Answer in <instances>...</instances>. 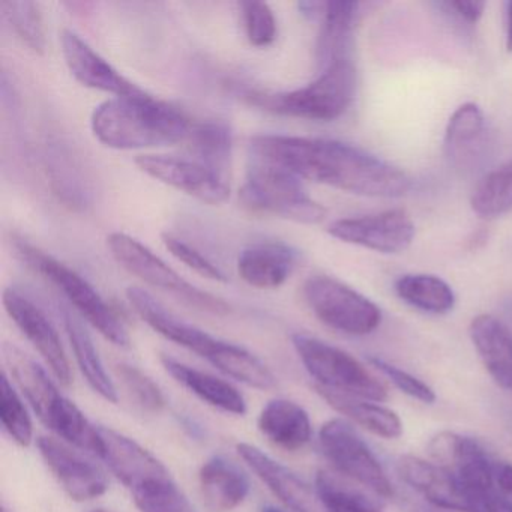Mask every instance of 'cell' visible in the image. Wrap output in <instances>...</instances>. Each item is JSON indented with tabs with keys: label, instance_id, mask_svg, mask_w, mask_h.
Instances as JSON below:
<instances>
[{
	"label": "cell",
	"instance_id": "6da1fadb",
	"mask_svg": "<svg viewBox=\"0 0 512 512\" xmlns=\"http://www.w3.org/2000/svg\"><path fill=\"white\" fill-rule=\"evenodd\" d=\"M251 160L272 164L316 184L364 197H401L410 179L362 149L328 139L263 134L250 142Z\"/></svg>",
	"mask_w": 512,
	"mask_h": 512
},
{
	"label": "cell",
	"instance_id": "7a4b0ae2",
	"mask_svg": "<svg viewBox=\"0 0 512 512\" xmlns=\"http://www.w3.org/2000/svg\"><path fill=\"white\" fill-rule=\"evenodd\" d=\"M193 125L181 110L146 92L110 98L95 107L91 118L92 133L98 142L118 151L187 142Z\"/></svg>",
	"mask_w": 512,
	"mask_h": 512
},
{
	"label": "cell",
	"instance_id": "3957f363",
	"mask_svg": "<svg viewBox=\"0 0 512 512\" xmlns=\"http://www.w3.org/2000/svg\"><path fill=\"white\" fill-rule=\"evenodd\" d=\"M356 70L350 58L338 59L323 68L313 82L293 91L248 94V101L266 112L308 121H334L353 103Z\"/></svg>",
	"mask_w": 512,
	"mask_h": 512
},
{
	"label": "cell",
	"instance_id": "277c9868",
	"mask_svg": "<svg viewBox=\"0 0 512 512\" xmlns=\"http://www.w3.org/2000/svg\"><path fill=\"white\" fill-rule=\"evenodd\" d=\"M239 199L250 211L295 223L319 224L326 217V209L310 197L301 179L262 161L251 160Z\"/></svg>",
	"mask_w": 512,
	"mask_h": 512
},
{
	"label": "cell",
	"instance_id": "5b68a950",
	"mask_svg": "<svg viewBox=\"0 0 512 512\" xmlns=\"http://www.w3.org/2000/svg\"><path fill=\"white\" fill-rule=\"evenodd\" d=\"M107 247H109L113 259L125 271L136 275L137 278L155 289L170 293L182 304L188 305L194 310L203 311V313L214 314V316H227L232 311L224 299L188 283L161 257L152 253L146 245L131 238L130 235L121 232L110 233L107 238Z\"/></svg>",
	"mask_w": 512,
	"mask_h": 512
},
{
	"label": "cell",
	"instance_id": "8992f818",
	"mask_svg": "<svg viewBox=\"0 0 512 512\" xmlns=\"http://www.w3.org/2000/svg\"><path fill=\"white\" fill-rule=\"evenodd\" d=\"M19 253L29 266L49 280L77 313L91 323L104 338L118 347L130 346V335L118 314L104 301L103 296L76 271L55 257L28 244H19Z\"/></svg>",
	"mask_w": 512,
	"mask_h": 512
},
{
	"label": "cell",
	"instance_id": "52a82bcc",
	"mask_svg": "<svg viewBox=\"0 0 512 512\" xmlns=\"http://www.w3.org/2000/svg\"><path fill=\"white\" fill-rule=\"evenodd\" d=\"M293 347L316 385L362 400L385 401L388 391L358 359L311 335H292Z\"/></svg>",
	"mask_w": 512,
	"mask_h": 512
},
{
	"label": "cell",
	"instance_id": "ba28073f",
	"mask_svg": "<svg viewBox=\"0 0 512 512\" xmlns=\"http://www.w3.org/2000/svg\"><path fill=\"white\" fill-rule=\"evenodd\" d=\"M302 295L320 322L344 334L355 337L371 334L382 320V313L373 301L328 275L308 278Z\"/></svg>",
	"mask_w": 512,
	"mask_h": 512
},
{
	"label": "cell",
	"instance_id": "9c48e42d",
	"mask_svg": "<svg viewBox=\"0 0 512 512\" xmlns=\"http://www.w3.org/2000/svg\"><path fill=\"white\" fill-rule=\"evenodd\" d=\"M320 448L338 472L380 497L394 496V488L382 464L361 439L355 428L343 419L325 422L319 433Z\"/></svg>",
	"mask_w": 512,
	"mask_h": 512
},
{
	"label": "cell",
	"instance_id": "30bf717a",
	"mask_svg": "<svg viewBox=\"0 0 512 512\" xmlns=\"http://www.w3.org/2000/svg\"><path fill=\"white\" fill-rule=\"evenodd\" d=\"M136 166L145 175L176 188L200 202L221 205L230 196L227 176L215 172L196 158L175 155H140Z\"/></svg>",
	"mask_w": 512,
	"mask_h": 512
},
{
	"label": "cell",
	"instance_id": "8fae6325",
	"mask_svg": "<svg viewBox=\"0 0 512 512\" xmlns=\"http://www.w3.org/2000/svg\"><path fill=\"white\" fill-rule=\"evenodd\" d=\"M332 238L382 254H400L412 245L415 224L403 209L341 218L328 227Z\"/></svg>",
	"mask_w": 512,
	"mask_h": 512
},
{
	"label": "cell",
	"instance_id": "7c38bea8",
	"mask_svg": "<svg viewBox=\"0 0 512 512\" xmlns=\"http://www.w3.org/2000/svg\"><path fill=\"white\" fill-rule=\"evenodd\" d=\"M430 452L439 461L437 464L449 470L464 491L482 506L488 496L496 493L494 463L475 440L445 431L431 440Z\"/></svg>",
	"mask_w": 512,
	"mask_h": 512
},
{
	"label": "cell",
	"instance_id": "4fadbf2b",
	"mask_svg": "<svg viewBox=\"0 0 512 512\" xmlns=\"http://www.w3.org/2000/svg\"><path fill=\"white\" fill-rule=\"evenodd\" d=\"M4 307L8 316L16 323L17 328L31 341L32 346L38 350L41 358L49 365L53 376L62 385L70 386L73 382L70 361H68L64 346H62L58 331L46 313L35 302H32V299L13 287L5 289Z\"/></svg>",
	"mask_w": 512,
	"mask_h": 512
},
{
	"label": "cell",
	"instance_id": "5bb4252c",
	"mask_svg": "<svg viewBox=\"0 0 512 512\" xmlns=\"http://www.w3.org/2000/svg\"><path fill=\"white\" fill-rule=\"evenodd\" d=\"M127 298L137 316L148 323L155 332L163 335L167 340L191 350L196 355L205 358L209 364L221 355L227 341L215 338L214 335L184 322V320L170 313L163 307L151 293L140 287H128Z\"/></svg>",
	"mask_w": 512,
	"mask_h": 512
},
{
	"label": "cell",
	"instance_id": "9a60e30c",
	"mask_svg": "<svg viewBox=\"0 0 512 512\" xmlns=\"http://www.w3.org/2000/svg\"><path fill=\"white\" fill-rule=\"evenodd\" d=\"M38 449L71 499L86 502L106 493L109 484L103 470L64 442H59L55 437L43 436L38 439Z\"/></svg>",
	"mask_w": 512,
	"mask_h": 512
},
{
	"label": "cell",
	"instance_id": "2e32d148",
	"mask_svg": "<svg viewBox=\"0 0 512 512\" xmlns=\"http://www.w3.org/2000/svg\"><path fill=\"white\" fill-rule=\"evenodd\" d=\"M398 473L406 484L437 508L458 512H485L484 506L464 491L449 470L413 455L398 461Z\"/></svg>",
	"mask_w": 512,
	"mask_h": 512
},
{
	"label": "cell",
	"instance_id": "e0dca14e",
	"mask_svg": "<svg viewBox=\"0 0 512 512\" xmlns=\"http://www.w3.org/2000/svg\"><path fill=\"white\" fill-rule=\"evenodd\" d=\"M239 457L268 485L269 490L295 512H326L317 496L316 488H311L289 467L275 461L268 454L250 445L238 443Z\"/></svg>",
	"mask_w": 512,
	"mask_h": 512
},
{
	"label": "cell",
	"instance_id": "ac0fdd59",
	"mask_svg": "<svg viewBox=\"0 0 512 512\" xmlns=\"http://www.w3.org/2000/svg\"><path fill=\"white\" fill-rule=\"evenodd\" d=\"M62 55L77 82L115 97L143 94V89L125 79L106 59L101 58L76 32L65 29L61 35Z\"/></svg>",
	"mask_w": 512,
	"mask_h": 512
},
{
	"label": "cell",
	"instance_id": "d6986e66",
	"mask_svg": "<svg viewBox=\"0 0 512 512\" xmlns=\"http://www.w3.org/2000/svg\"><path fill=\"white\" fill-rule=\"evenodd\" d=\"M98 428L103 440V457L101 458L109 464L116 478L131 491L154 479L170 475L167 467L157 457L130 437L112 428Z\"/></svg>",
	"mask_w": 512,
	"mask_h": 512
},
{
	"label": "cell",
	"instance_id": "ffe728a7",
	"mask_svg": "<svg viewBox=\"0 0 512 512\" xmlns=\"http://www.w3.org/2000/svg\"><path fill=\"white\" fill-rule=\"evenodd\" d=\"M2 353L14 382L22 389L38 418L47 427H52L67 398L58 391L46 370L19 347L4 344Z\"/></svg>",
	"mask_w": 512,
	"mask_h": 512
},
{
	"label": "cell",
	"instance_id": "44dd1931",
	"mask_svg": "<svg viewBox=\"0 0 512 512\" xmlns=\"http://www.w3.org/2000/svg\"><path fill=\"white\" fill-rule=\"evenodd\" d=\"M298 260V251L284 242H259L239 254L238 274L256 289H278L289 280Z\"/></svg>",
	"mask_w": 512,
	"mask_h": 512
},
{
	"label": "cell",
	"instance_id": "7402d4cb",
	"mask_svg": "<svg viewBox=\"0 0 512 512\" xmlns=\"http://www.w3.org/2000/svg\"><path fill=\"white\" fill-rule=\"evenodd\" d=\"M473 346L500 388L512 392V332L491 314H481L469 326Z\"/></svg>",
	"mask_w": 512,
	"mask_h": 512
},
{
	"label": "cell",
	"instance_id": "603a6c76",
	"mask_svg": "<svg viewBox=\"0 0 512 512\" xmlns=\"http://www.w3.org/2000/svg\"><path fill=\"white\" fill-rule=\"evenodd\" d=\"M200 493L212 512H230L244 503L250 481L236 464L221 455L209 458L199 472Z\"/></svg>",
	"mask_w": 512,
	"mask_h": 512
},
{
	"label": "cell",
	"instance_id": "cb8c5ba5",
	"mask_svg": "<svg viewBox=\"0 0 512 512\" xmlns=\"http://www.w3.org/2000/svg\"><path fill=\"white\" fill-rule=\"evenodd\" d=\"M161 362L176 382L181 383L209 406L232 415L242 416L247 413L244 395L227 380L182 364L169 355H161Z\"/></svg>",
	"mask_w": 512,
	"mask_h": 512
},
{
	"label": "cell",
	"instance_id": "d4e9b609",
	"mask_svg": "<svg viewBox=\"0 0 512 512\" xmlns=\"http://www.w3.org/2000/svg\"><path fill=\"white\" fill-rule=\"evenodd\" d=\"M259 430L263 436L284 451L296 452L305 448L313 436L310 416L295 401H269L259 416Z\"/></svg>",
	"mask_w": 512,
	"mask_h": 512
},
{
	"label": "cell",
	"instance_id": "484cf974",
	"mask_svg": "<svg viewBox=\"0 0 512 512\" xmlns=\"http://www.w3.org/2000/svg\"><path fill=\"white\" fill-rule=\"evenodd\" d=\"M356 2H323L320 10V34L317 58L326 68L338 59L350 58L349 47L353 26L358 16Z\"/></svg>",
	"mask_w": 512,
	"mask_h": 512
},
{
	"label": "cell",
	"instance_id": "4316f807",
	"mask_svg": "<svg viewBox=\"0 0 512 512\" xmlns=\"http://www.w3.org/2000/svg\"><path fill=\"white\" fill-rule=\"evenodd\" d=\"M317 394L341 415L352 419L355 424L385 439H397L403 433V424L394 410L386 409L379 404L368 403V400L341 394L331 389L314 386Z\"/></svg>",
	"mask_w": 512,
	"mask_h": 512
},
{
	"label": "cell",
	"instance_id": "83f0119b",
	"mask_svg": "<svg viewBox=\"0 0 512 512\" xmlns=\"http://www.w3.org/2000/svg\"><path fill=\"white\" fill-rule=\"evenodd\" d=\"M487 124L482 110L475 103H466L458 107L445 131L446 155L455 164L473 163L481 154L484 145Z\"/></svg>",
	"mask_w": 512,
	"mask_h": 512
},
{
	"label": "cell",
	"instance_id": "f1b7e54d",
	"mask_svg": "<svg viewBox=\"0 0 512 512\" xmlns=\"http://www.w3.org/2000/svg\"><path fill=\"white\" fill-rule=\"evenodd\" d=\"M62 317H64L65 331L70 338L71 347L74 350L77 364L82 371L85 379L88 380L91 388L97 394H100L104 400L109 403L118 401V391L113 385L112 379L104 368L103 361L98 355L97 347L89 335L88 329L83 326L82 320L71 313L68 308H62Z\"/></svg>",
	"mask_w": 512,
	"mask_h": 512
},
{
	"label": "cell",
	"instance_id": "f546056e",
	"mask_svg": "<svg viewBox=\"0 0 512 512\" xmlns=\"http://www.w3.org/2000/svg\"><path fill=\"white\" fill-rule=\"evenodd\" d=\"M395 292L406 304L424 313L445 314L455 305L454 290L436 275H401L395 281Z\"/></svg>",
	"mask_w": 512,
	"mask_h": 512
},
{
	"label": "cell",
	"instance_id": "4dcf8cb0",
	"mask_svg": "<svg viewBox=\"0 0 512 512\" xmlns=\"http://www.w3.org/2000/svg\"><path fill=\"white\" fill-rule=\"evenodd\" d=\"M470 208L485 220L512 211V161L491 170L478 182L470 197Z\"/></svg>",
	"mask_w": 512,
	"mask_h": 512
},
{
	"label": "cell",
	"instance_id": "1f68e13d",
	"mask_svg": "<svg viewBox=\"0 0 512 512\" xmlns=\"http://www.w3.org/2000/svg\"><path fill=\"white\" fill-rule=\"evenodd\" d=\"M187 142L190 143L191 157L227 176L232 157V133L226 124L203 122L193 125Z\"/></svg>",
	"mask_w": 512,
	"mask_h": 512
},
{
	"label": "cell",
	"instance_id": "d6a6232c",
	"mask_svg": "<svg viewBox=\"0 0 512 512\" xmlns=\"http://www.w3.org/2000/svg\"><path fill=\"white\" fill-rule=\"evenodd\" d=\"M214 367L226 376L260 391H269L277 386V379L266 364L236 344L227 343L226 349L214 362Z\"/></svg>",
	"mask_w": 512,
	"mask_h": 512
},
{
	"label": "cell",
	"instance_id": "836d02e7",
	"mask_svg": "<svg viewBox=\"0 0 512 512\" xmlns=\"http://www.w3.org/2000/svg\"><path fill=\"white\" fill-rule=\"evenodd\" d=\"M316 491L326 512H382L359 488L326 470L317 473Z\"/></svg>",
	"mask_w": 512,
	"mask_h": 512
},
{
	"label": "cell",
	"instance_id": "e575fe53",
	"mask_svg": "<svg viewBox=\"0 0 512 512\" xmlns=\"http://www.w3.org/2000/svg\"><path fill=\"white\" fill-rule=\"evenodd\" d=\"M131 494L140 512H196L172 475L154 479Z\"/></svg>",
	"mask_w": 512,
	"mask_h": 512
},
{
	"label": "cell",
	"instance_id": "d590c367",
	"mask_svg": "<svg viewBox=\"0 0 512 512\" xmlns=\"http://www.w3.org/2000/svg\"><path fill=\"white\" fill-rule=\"evenodd\" d=\"M0 418L5 431L17 445L23 448L31 445L34 439L31 416L5 373L2 374V385H0Z\"/></svg>",
	"mask_w": 512,
	"mask_h": 512
},
{
	"label": "cell",
	"instance_id": "8d00e7d4",
	"mask_svg": "<svg viewBox=\"0 0 512 512\" xmlns=\"http://www.w3.org/2000/svg\"><path fill=\"white\" fill-rule=\"evenodd\" d=\"M5 19L10 23L20 40L32 50L43 55L46 50L43 19L40 8L34 2H2Z\"/></svg>",
	"mask_w": 512,
	"mask_h": 512
},
{
	"label": "cell",
	"instance_id": "74e56055",
	"mask_svg": "<svg viewBox=\"0 0 512 512\" xmlns=\"http://www.w3.org/2000/svg\"><path fill=\"white\" fill-rule=\"evenodd\" d=\"M116 374L137 406L149 413H158L166 407V398L160 386L142 370L128 364L116 365Z\"/></svg>",
	"mask_w": 512,
	"mask_h": 512
},
{
	"label": "cell",
	"instance_id": "f35d334b",
	"mask_svg": "<svg viewBox=\"0 0 512 512\" xmlns=\"http://www.w3.org/2000/svg\"><path fill=\"white\" fill-rule=\"evenodd\" d=\"M245 35L254 47H268L277 40V19L274 11L263 2L239 4Z\"/></svg>",
	"mask_w": 512,
	"mask_h": 512
},
{
	"label": "cell",
	"instance_id": "ab89813d",
	"mask_svg": "<svg viewBox=\"0 0 512 512\" xmlns=\"http://www.w3.org/2000/svg\"><path fill=\"white\" fill-rule=\"evenodd\" d=\"M163 244L167 250L172 253L173 257L184 263L185 266L191 269V271L199 274L200 277L208 278L212 281H220V283H226L227 277L223 274L217 265L211 262L208 257L203 256L202 253L191 247L187 242L182 239L176 238V236L170 235V233H164Z\"/></svg>",
	"mask_w": 512,
	"mask_h": 512
},
{
	"label": "cell",
	"instance_id": "60d3db41",
	"mask_svg": "<svg viewBox=\"0 0 512 512\" xmlns=\"http://www.w3.org/2000/svg\"><path fill=\"white\" fill-rule=\"evenodd\" d=\"M368 361H370L377 370L382 371L385 376H388L389 380H391L401 392L409 395V397L422 401V403L425 404H431L436 401V394H434L433 389H431L427 383L407 373V371L401 370V368L395 367V365L388 364V362L380 358H370Z\"/></svg>",
	"mask_w": 512,
	"mask_h": 512
},
{
	"label": "cell",
	"instance_id": "b9f144b4",
	"mask_svg": "<svg viewBox=\"0 0 512 512\" xmlns=\"http://www.w3.org/2000/svg\"><path fill=\"white\" fill-rule=\"evenodd\" d=\"M445 7L454 11L464 22L475 25L481 19L482 14H484L487 4L485 2H476V0H457V2H448V4H445Z\"/></svg>",
	"mask_w": 512,
	"mask_h": 512
},
{
	"label": "cell",
	"instance_id": "7bdbcfd3",
	"mask_svg": "<svg viewBox=\"0 0 512 512\" xmlns=\"http://www.w3.org/2000/svg\"><path fill=\"white\" fill-rule=\"evenodd\" d=\"M494 482H496L502 496L512 502V464L505 461L494 463Z\"/></svg>",
	"mask_w": 512,
	"mask_h": 512
},
{
	"label": "cell",
	"instance_id": "ee69618b",
	"mask_svg": "<svg viewBox=\"0 0 512 512\" xmlns=\"http://www.w3.org/2000/svg\"><path fill=\"white\" fill-rule=\"evenodd\" d=\"M485 512H512V502L502 496L493 493L484 502Z\"/></svg>",
	"mask_w": 512,
	"mask_h": 512
},
{
	"label": "cell",
	"instance_id": "f6af8a7d",
	"mask_svg": "<svg viewBox=\"0 0 512 512\" xmlns=\"http://www.w3.org/2000/svg\"><path fill=\"white\" fill-rule=\"evenodd\" d=\"M506 40L505 46L508 53H512V2H506Z\"/></svg>",
	"mask_w": 512,
	"mask_h": 512
},
{
	"label": "cell",
	"instance_id": "bcb514c9",
	"mask_svg": "<svg viewBox=\"0 0 512 512\" xmlns=\"http://www.w3.org/2000/svg\"><path fill=\"white\" fill-rule=\"evenodd\" d=\"M260 512H287L283 511V509L277 508V506L272 505H266L265 508L262 509Z\"/></svg>",
	"mask_w": 512,
	"mask_h": 512
},
{
	"label": "cell",
	"instance_id": "7dc6e473",
	"mask_svg": "<svg viewBox=\"0 0 512 512\" xmlns=\"http://www.w3.org/2000/svg\"><path fill=\"white\" fill-rule=\"evenodd\" d=\"M94 512H107V511H103V509H97V511H94Z\"/></svg>",
	"mask_w": 512,
	"mask_h": 512
}]
</instances>
